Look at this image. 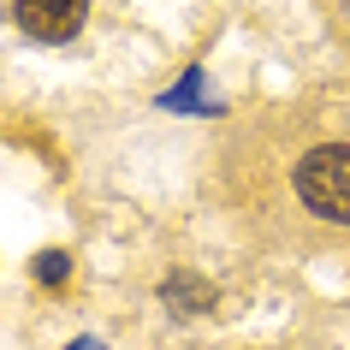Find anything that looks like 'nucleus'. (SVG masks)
<instances>
[{
  "mask_svg": "<svg viewBox=\"0 0 350 350\" xmlns=\"http://www.w3.org/2000/svg\"><path fill=\"white\" fill-rule=\"evenodd\" d=\"M297 196L309 214L332 226H350V143H321L297 161Z\"/></svg>",
  "mask_w": 350,
  "mask_h": 350,
  "instance_id": "obj_1",
  "label": "nucleus"
},
{
  "mask_svg": "<svg viewBox=\"0 0 350 350\" xmlns=\"http://www.w3.org/2000/svg\"><path fill=\"white\" fill-rule=\"evenodd\" d=\"M18 30L36 42H72L90 18V0H18Z\"/></svg>",
  "mask_w": 350,
  "mask_h": 350,
  "instance_id": "obj_2",
  "label": "nucleus"
},
{
  "mask_svg": "<svg viewBox=\"0 0 350 350\" xmlns=\"http://www.w3.org/2000/svg\"><path fill=\"white\" fill-rule=\"evenodd\" d=\"M161 303H166L172 314H208V309H214V291H208L196 273H172V279L161 285Z\"/></svg>",
  "mask_w": 350,
  "mask_h": 350,
  "instance_id": "obj_3",
  "label": "nucleus"
},
{
  "mask_svg": "<svg viewBox=\"0 0 350 350\" xmlns=\"http://www.w3.org/2000/svg\"><path fill=\"white\" fill-rule=\"evenodd\" d=\"M66 267H72V261L59 256V250H42V256H36V279H42V285H59Z\"/></svg>",
  "mask_w": 350,
  "mask_h": 350,
  "instance_id": "obj_4",
  "label": "nucleus"
},
{
  "mask_svg": "<svg viewBox=\"0 0 350 350\" xmlns=\"http://www.w3.org/2000/svg\"><path fill=\"white\" fill-rule=\"evenodd\" d=\"M196 90H202V72H190V77H185V90L166 95V107H196Z\"/></svg>",
  "mask_w": 350,
  "mask_h": 350,
  "instance_id": "obj_5",
  "label": "nucleus"
},
{
  "mask_svg": "<svg viewBox=\"0 0 350 350\" xmlns=\"http://www.w3.org/2000/svg\"><path fill=\"white\" fill-rule=\"evenodd\" d=\"M72 350H101V345H72Z\"/></svg>",
  "mask_w": 350,
  "mask_h": 350,
  "instance_id": "obj_6",
  "label": "nucleus"
}]
</instances>
